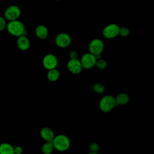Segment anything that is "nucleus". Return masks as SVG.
Here are the masks:
<instances>
[{
  "instance_id": "obj_1",
  "label": "nucleus",
  "mask_w": 154,
  "mask_h": 154,
  "mask_svg": "<svg viewBox=\"0 0 154 154\" xmlns=\"http://www.w3.org/2000/svg\"><path fill=\"white\" fill-rule=\"evenodd\" d=\"M54 148L60 152L67 150L70 144L69 138L65 135L60 134L55 136L52 141Z\"/></svg>"
},
{
  "instance_id": "obj_2",
  "label": "nucleus",
  "mask_w": 154,
  "mask_h": 154,
  "mask_svg": "<svg viewBox=\"0 0 154 154\" xmlns=\"http://www.w3.org/2000/svg\"><path fill=\"white\" fill-rule=\"evenodd\" d=\"M8 32L16 37H19L22 35H25V29L23 23L17 20L10 21L6 26Z\"/></svg>"
},
{
  "instance_id": "obj_3",
  "label": "nucleus",
  "mask_w": 154,
  "mask_h": 154,
  "mask_svg": "<svg viewBox=\"0 0 154 154\" xmlns=\"http://www.w3.org/2000/svg\"><path fill=\"white\" fill-rule=\"evenodd\" d=\"M116 99L111 95L104 96L99 102V108L104 112L111 111L116 106Z\"/></svg>"
},
{
  "instance_id": "obj_4",
  "label": "nucleus",
  "mask_w": 154,
  "mask_h": 154,
  "mask_svg": "<svg viewBox=\"0 0 154 154\" xmlns=\"http://www.w3.org/2000/svg\"><path fill=\"white\" fill-rule=\"evenodd\" d=\"M104 49V44L102 40L99 38L92 40L88 46L89 52L94 56L101 55Z\"/></svg>"
},
{
  "instance_id": "obj_5",
  "label": "nucleus",
  "mask_w": 154,
  "mask_h": 154,
  "mask_svg": "<svg viewBox=\"0 0 154 154\" xmlns=\"http://www.w3.org/2000/svg\"><path fill=\"white\" fill-rule=\"evenodd\" d=\"M120 27L116 23H111L106 25L103 29L102 34L104 37L111 39L117 37L119 34Z\"/></svg>"
},
{
  "instance_id": "obj_6",
  "label": "nucleus",
  "mask_w": 154,
  "mask_h": 154,
  "mask_svg": "<svg viewBox=\"0 0 154 154\" xmlns=\"http://www.w3.org/2000/svg\"><path fill=\"white\" fill-rule=\"evenodd\" d=\"M96 60H97L96 57L94 55L90 52H87L82 56L80 61L82 68L85 69H90L95 66Z\"/></svg>"
},
{
  "instance_id": "obj_7",
  "label": "nucleus",
  "mask_w": 154,
  "mask_h": 154,
  "mask_svg": "<svg viewBox=\"0 0 154 154\" xmlns=\"http://www.w3.org/2000/svg\"><path fill=\"white\" fill-rule=\"evenodd\" d=\"M21 11L20 8L16 5H11L5 11L4 16L6 19L9 21L17 20L20 16Z\"/></svg>"
},
{
  "instance_id": "obj_8",
  "label": "nucleus",
  "mask_w": 154,
  "mask_h": 154,
  "mask_svg": "<svg viewBox=\"0 0 154 154\" xmlns=\"http://www.w3.org/2000/svg\"><path fill=\"white\" fill-rule=\"evenodd\" d=\"M55 42V44L60 48H66L69 46L71 43V37L67 33H60L56 36Z\"/></svg>"
},
{
  "instance_id": "obj_9",
  "label": "nucleus",
  "mask_w": 154,
  "mask_h": 154,
  "mask_svg": "<svg viewBox=\"0 0 154 154\" xmlns=\"http://www.w3.org/2000/svg\"><path fill=\"white\" fill-rule=\"evenodd\" d=\"M67 66L69 71L73 74L79 73L83 69L80 60L77 58L70 59L67 63Z\"/></svg>"
},
{
  "instance_id": "obj_10",
  "label": "nucleus",
  "mask_w": 154,
  "mask_h": 154,
  "mask_svg": "<svg viewBox=\"0 0 154 154\" xmlns=\"http://www.w3.org/2000/svg\"><path fill=\"white\" fill-rule=\"evenodd\" d=\"M58 64V60L57 57L51 54L45 56L43 60V65L44 67L48 70L56 68Z\"/></svg>"
},
{
  "instance_id": "obj_11",
  "label": "nucleus",
  "mask_w": 154,
  "mask_h": 154,
  "mask_svg": "<svg viewBox=\"0 0 154 154\" xmlns=\"http://www.w3.org/2000/svg\"><path fill=\"white\" fill-rule=\"evenodd\" d=\"M30 42L29 39L25 35L19 36L17 40V48L21 51H26L29 48Z\"/></svg>"
},
{
  "instance_id": "obj_12",
  "label": "nucleus",
  "mask_w": 154,
  "mask_h": 154,
  "mask_svg": "<svg viewBox=\"0 0 154 154\" xmlns=\"http://www.w3.org/2000/svg\"><path fill=\"white\" fill-rule=\"evenodd\" d=\"M40 136L46 141H52L55 137V135L53 131L51 128L45 127L43 128L40 131Z\"/></svg>"
},
{
  "instance_id": "obj_13",
  "label": "nucleus",
  "mask_w": 154,
  "mask_h": 154,
  "mask_svg": "<svg viewBox=\"0 0 154 154\" xmlns=\"http://www.w3.org/2000/svg\"><path fill=\"white\" fill-rule=\"evenodd\" d=\"M36 36L40 39H45L48 35V29L45 25H40L37 26L35 29Z\"/></svg>"
},
{
  "instance_id": "obj_14",
  "label": "nucleus",
  "mask_w": 154,
  "mask_h": 154,
  "mask_svg": "<svg viewBox=\"0 0 154 154\" xmlns=\"http://www.w3.org/2000/svg\"><path fill=\"white\" fill-rule=\"evenodd\" d=\"M14 147L9 143H3L0 144V154H13Z\"/></svg>"
},
{
  "instance_id": "obj_15",
  "label": "nucleus",
  "mask_w": 154,
  "mask_h": 154,
  "mask_svg": "<svg viewBox=\"0 0 154 154\" xmlns=\"http://www.w3.org/2000/svg\"><path fill=\"white\" fill-rule=\"evenodd\" d=\"M48 72L47 73V78L48 79L52 82L56 81L60 77V73L59 71L56 69H52L48 70Z\"/></svg>"
},
{
  "instance_id": "obj_16",
  "label": "nucleus",
  "mask_w": 154,
  "mask_h": 154,
  "mask_svg": "<svg viewBox=\"0 0 154 154\" xmlns=\"http://www.w3.org/2000/svg\"><path fill=\"white\" fill-rule=\"evenodd\" d=\"M115 99L116 105H126L129 100V97L126 93H120Z\"/></svg>"
},
{
  "instance_id": "obj_17",
  "label": "nucleus",
  "mask_w": 154,
  "mask_h": 154,
  "mask_svg": "<svg viewBox=\"0 0 154 154\" xmlns=\"http://www.w3.org/2000/svg\"><path fill=\"white\" fill-rule=\"evenodd\" d=\"M54 149L52 141H46L42 147V152L45 154H51Z\"/></svg>"
},
{
  "instance_id": "obj_18",
  "label": "nucleus",
  "mask_w": 154,
  "mask_h": 154,
  "mask_svg": "<svg viewBox=\"0 0 154 154\" xmlns=\"http://www.w3.org/2000/svg\"><path fill=\"white\" fill-rule=\"evenodd\" d=\"M95 66H96V67H97L99 69L103 70V69H106V67H107V63H106V61L105 60L99 58V59H98V60H96Z\"/></svg>"
},
{
  "instance_id": "obj_19",
  "label": "nucleus",
  "mask_w": 154,
  "mask_h": 154,
  "mask_svg": "<svg viewBox=\"0 0 154 154\" xmlns=\"http://www.w3.org/2000/svg\"><path fill=\"white\" fill-rule=\"evenodd\" d=\"M93 90L96 93H98V94H100V93H102L104 90H105V87L104 85L102 84V83H100V82H97V83H95L94 85H93Z\"/></svg>"
},
{
  "instance_id": "obj_20",
  "label": "nucleus",
  "mask_w": 154,
  "mask_h": 154,
  "mask_svg": "<svg viewBox=\"0 0 154 154\" xmlns=\"http://www.w3.org/2000/svg\"><path fill=\"white\" fill-rule=\"evenodd\" d=\"M99 146L97 143H92L90 144L89 146V150H90V153L89 154H97V151L99 150Z\"/></svg>"
},
{
  "instance_id": "obj_21",
  "label": "nucleus",
  "mask_w": 154,
  "mask_h": 154,
  "mask_svg": "<svg viewBox=\"0 0 154 154\" xmlns=\"http://www.w3.org/2000/svg\"><path fill=\"white\" fill-rule=\"evenodd\" d=\"M130 34V30L126 28V27H122V28H120L119 29V35H120L122 37H127Z\"/></svg>"
},
{
  "instance_id": "obj_22",
  "label": "nucleus",
  "mask_w": 154,
  "mask_h": 154,
  "mask_svg": "<svg viewBox=\"0 0 154 154\" xmlns=\"http://www.w3.org/2000/svg\"><path fill=\"white\" fill-rule=\"evenodd\" d=\"M7 24L5 20L1 16H0V31L4 30L6 27Z\"/></svg>"
},
{
  "instance_id": "obj_23",
  "label": "nucleus",
  "mask_w": 154,
  "mask_h": 154,
  "mask_svg": "<svg viewBox=\"0 0 154 154\" xmlns=\"http://www.w3.org/2000/svg\"><path fill=\"white\" fill-rule=\"evenodd\" d=\"M23 152V149L22 148V147L20 146H16L15 147H14L13 149V153L15 154H20L22 153Z\"/></svg>"
},
{
  "instance_id": "obj_24",
  "label": "nucleus",
  "mask_w": 154,
  "mask_h": 154,
  "mask_svg": "<svg viewBox=\"0 0 154 154\" xmlns=\"http://www.w3.org/2000/svg\"><path fill=\"white\" fill-rule=\"evenodd\" d=\"M69 57L70 59H73V58H77L78 57V54L77 52L75 51H72L70 52L69 54Z\"/></svg>"
},
{
  "instance_id": "obj_25",
  "label": "nucleus",
  "mask_w": 154,
  "mask_h": 154,
  "mask_svg": "<svg viewBox=\"0 0 154 154\" xmlns=\"http://www.w3.org/2000/svg\"><path fill=\"white\" fill-rule=\"evenodd\" d=\"M55 1H60V0H55Z\"/></svg>"
}]
</instances>
